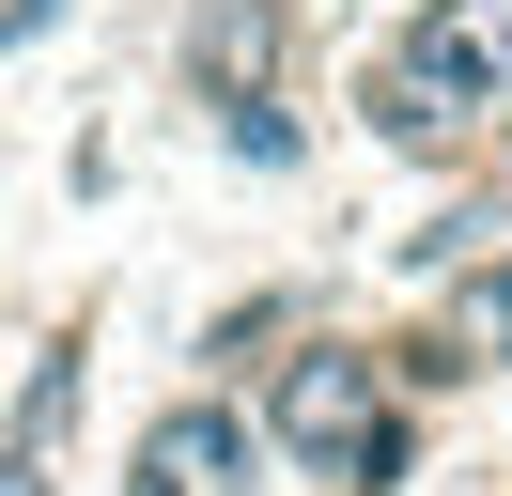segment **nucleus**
I'll return each mask as SVG.
<instances>
[{"mask_svg":"<svg viewBox=\"0 0 512 496\" xmlns=\"http://www.w3.org/2000/svg\"><path fill=\"white\" fill-rule=\"evenodd\" d=\"M326 481H342V496H404V481H419V403H404V388H388V403H373V419H357V434H342V465H326Z\"/></svg>","mask_w":512,"mask_h":496,"instance_id":"0eeeda50","label":"nucleus"},{"mask_svg":"<svg viewBox=\"0 0 512 496\" xmlns=\"http://www.w3.org/2000/svg\"><path fill=\"white\" fill-rule=\"evenodd\" d=\"M249 481H264L249 403H233V388H187V403H156V434H140V481H125V496H249Z\"/></svg>","mask_w":512,"mask_h":496,"instance_id":"7ed1b4c3","label":"nucleus"},{"mask_svg":"<svg viewBox=\"0 0 512 496\" xmlns=\"http://www.w3.org/2000/svg\"><path fill=\"white\" fill-rule=\"evenodd\" d=\"M295 326H311V295H295V279H264V295H233L218 326H202V372H264Z\"/></svg>","mask_w":512,"mask_h":496,"instance_id":"423d86ee","label":"nucleus"},{"mask_svg":"<svg viewBox=\"0 0 512 496\" xmlns=\"http://www.w3.org/2000/svg\"><path fill=\"white\" fill-rule=\"evenodd\" d=\"M187 78H202V109L218 93H280V0H202L187 16Z\"/></svg>","mask_w":512,"mask_h":496,"instance_id":"39448f33","label":"nucleus"},{"mask_svg":"<svg viewBox=\"0 0 512 496\" xmlns=\"http://www.w3.org/2000/svg\"><path fill=\"white\" fill-rule=\"evenodd\" d=\"M357 109H373V140H404V155L481 140V109H497V47H481V16H466V0H419V16L373 47Z\"/></svg>","mask_w":512,"mask_h":496,"instance_id":"f257e3e1","label":"nucleus"},{"mask_svg":"<svg viewBox=\"0 0 512 496\" xmlns=\"http://www.w3.org/2000/svg\"><path fill=\"white\" fill-rule=\"evenodd\" d=\"M373 403H388V357H373V341H342V326L311 310V326H295V357H264L249 434H264L280 465H311V481H326V465H342V434L373 419Z\"/></svg>","mask_w":512,"mask_h":496,"instance_id":"f03ea898","label":"nucleus"},{"mask_svg":"<svg viewBox=\"0 0 512 496\" xmlns=\"http://www.w3.org/2000/svg\"><path fill=\"white\" fill-rule=\"evenodd\" d=\"M78 372H94V326H63V341L32 357L16 419H0V496H47V481H63V419H78Z\"/></svg>","mask_w":512,"mask_h":496,"instance_id":"20e7f679","label":"nucleus"},{"mask_svg":"<svg viewBox=\"0 0 512 496\" xmlns=\"http://www.w3.org/2000/svg\"><path fill=\"white\" fill-rule=\"evenodd\" d=\"M218 140L249 155V171H295V155H311V124H295V93H218Z\"/></svg>","mask_w":512,"mask_h":496,"instance_id":"6e6552de","label":"nucleus"},{"mask_svg":"<svg viewBox=\"0 0 512 496\" xmlns=\"http://www.w3.org/2000/svg\"><path fill=\"white\" fill-rule=\"evenodd\" d=\"M481 124H497V155H512V78H497V109H481Z\"/></svg>","mask_w":512,"mask_h":496,"instance_id":"9b49d317","label":"nucleus"},{"mask_svg":"<svg viewBox=\"0 0 512 496\" xmlns=\"http://www.w3.org/2000/svg\"><path fill=\"white\" fill-rule=\"evenodd\" d=\"M47 31H63V0H0V62H16V47H47Z\"/></svg>","mask_w":512,"mask_h":496,"instance_id":"9d476101","label":"nucleus"},{"mask_svg":"<svg viewBox=\"0 0 512 496\" xmlns=\"http://www.w3.org/2000/svg\"><path fill=\"white\" fill-rule=\"evenodd\" d=\"M435 279H450V326H466L481 357H512V248L497 264H435Z\"/></svg>","mask_w":512,"mask_h":496,"instance_id":"1a4fd4ad","label":"nucleus"}]
</instances>
